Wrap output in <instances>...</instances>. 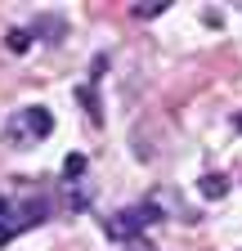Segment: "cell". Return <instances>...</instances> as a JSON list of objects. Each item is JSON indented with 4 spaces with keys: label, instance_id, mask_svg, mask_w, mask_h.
<instances>
[{
    "label": "cell",
    "instance_id": "ba28073f",
    "mask_svg": "<svg viewBox=\"0 0 242 251\" xmlns=\"http://www.w3.org/2000/svg\"><path fill=\"white\" fill-rule=\"evenodd\" d=\"M166 5H170V0H144V5H135V14H139V18H157Z\"/></svg>",
    "mask_w": 242,
    "mask_h": 251
},
{
    "label": "cell",
    "instance_id": "8992f818",
    "mask_svg": "<svg viewBox=\"0 0 242 251\" xmlns=\"http://www.w3.org/2000/svg\"><path fill=\"white\" fill-rule=\"evenodd\" d=\"M85 175V157L81 152H72V157H63V179L72 184V179H81Z\"/></svg>",
    "mask_w": 242,
    "mask_h": 251
},
{
    "label": "cell",
    "instance_id": "9c48e42d",
    "mask_svg": "<svg viewBox=\"0 0 242 251\" xmlns=\"http://www.w3.org/2000/svg\"><path fill=\"white\" fill-rule=\"evenodd\" d=\"M233 126H238V130H242V112H238V121H233Z\"/></svg>",
    "mask_w": 242,
    "mask_h": 251
},
{
    "label": "cell",
    "instance_id": "5b68a950",
    "mask_svg": "<svg viewBox=\"0 0 242 251\" xmlns=\"http://www.w3.org/2000/svg\"><path fill=\"white\" fill-rule=\"evenodd\" d=\"M229 193V179L216 171V175H202V198H224Z\"/></svg>",
    "mask_w": 242,
    "mask_h": 251
},
{
    "label": "cell",
    "instance_id": "52a82bcc",
    "mask_svg": "<svg viewBox=\"0 0 242 251\" xmlns=\"http://www.w3.org/2000/svg\"><path fill=\"white\" fill-rule=\"evenodd\" d=\"M27 45H32V31H27V27H14V31H9V50H14V54H23Z\"/></svg>",
    "mask_w": 242,
    "mask_h": 251
},
{
    "label": "cell",
    "instance_id": "6da1fadb",
    "mask_svg": "<svg viewBox=\"0 0 242 251\" xmlns=\"http://www.w3.org/2000/svg\"><path fill=\"white\" fill-rule=\"evenodd\" d=\"M54 135V112L49 108H18V112H9V121H5V139L9 144H18V148H27V144H36V139H49Z\"/></svg>",
    "mask_w": 242,
    "mask_h": 251
},
{
    "label": "cell",
    "instance_id": "277c9868",
    "mask_svg": "<svg viewBox=\"0 0 242 251\" xmlns=\"http://www.w3.org/2000/svg\"><path fill=\"white\" fill-rule=\"evenodd\" d=\"M32 36H49V41H58V36H63V18H58V14L36 18V23H32Z\"/></svg>",
    "mask_w": 242,
    "mask_h": 251
},
{
    "label": "cell",
    "instance_id": "7a4b0ae2",
    "mask_svg": "<svg viewBox=\"0 0 242 251\" xmlns=\"http://www.w3.org/2000/svg\"><path fill=\"white\" fill-rule=\"evenodd\" d=\"M157 220H162V206H157V202H135V206H126V211L108 215V220H103V233H108L112 242H126V238H135V233H144V229H153Z\"/></svg>",
    "mask_w": 242,
    "mask_h": 251
},
{
    "label": "cell",
    "instance_id": "3957f363",
    "mask_svg": "<svg viewBox=\"0 0 242 251\" xmlns=\"http://www.w3.org/2000/svg\"><path fill=\"white\" fill-rule=\"evenodd\" d=\"M14 233H18V211H14L9 198H0V247H5Z\"/></svg>",
    "mask_w": 242,
    "mask_h": 251
}]
</instances>
